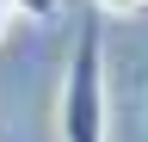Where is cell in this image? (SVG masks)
Masks as SVG:
<instances>
[{"instance_id":"cell-4","label":"cell","mask_w":148,"mask_h":142,"mask_svg":"<svg viewBox=\"0 0 148 142\" xmlns=\"http://www.w3.org/2000/svg\"><path fill=\"white\" fill-rule=\"evenodd\" d=\"M18 19V12H12V0H0V37H6V25Z\"/></svg>"},{"instance_id":"cell-2","label":"cell","mask_w":148,"mask_h":142,"mask_svg":"<svg viewBox=\"0 0 148 142\" xmlns=\"http://www.w3.org/2000/svg\"><path fill=\"white\" fill-rule=\"evenodd\" d=\"M12 12H18L25 25H49L56 12H62V0H12Z\"/></svg>"},{"instance_id":"cell-3","label":"cell","mask_w":148,"mask_h":142,"mask_svg":"<svg viewBox=\"0 0 148 142\" xmlns=\"http://www.w3.org/2000/svg\"><path fill=\"white\" fill-rule=\"evenodd\" d=\"M92 6L105 19H136V12H148V0H92Z\"/></svg>"},{"instance_id":"cell-1","label":"cell","mask_w":148,"mask_h":142,"mask_svg":"<svg viewBox=\"0 0 148 142\" xmlns=\"http://www.w3.org/2000/svg\"><path fill=\"white\" fill-rule=\"evenodd\" d=\"M56 130H62V142H111V80H105L99 25L74 37V56L62 68V99H56Z\"/></svg>"}]
</instances>
